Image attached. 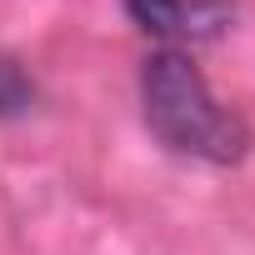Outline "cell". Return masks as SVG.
Here are the masks:
<instances>
[{
	"label": "cell",
	"instance_id": "cell-1",
	"mask_svg": "<svg viewBox=\"0 0 255 255\" xmlns=\"http://www.w3.org/2000/svg\"><path fill=\"white\" fill-rule=\"evenodd\" d=\"M140 95H145L150 130L165 145L200 160H235L245 150V125L215 105V95L205 90V75L180 50H155L145 60Z\"/></svg>",
	"mask_w": 255,
	"mask_h": 255
},
{
	"label": "cell",
	"instance_id": "cell-2",
	"mask_svg": "<svg viewBox=\"0 0 255 255\" xmlns=\"http://www.w3.org/2000/svg\"><path fill=\"white\" fill-rule=\"evenodd\" d=\"M125 10L155 35H215L225 20L215 0H125Z\"/></svg>",
	"mask_w": 255,
	"mask_h": 255
},
{
	"label": "cell",
	"instance_id": "cell-3",
	"mask_svg": "<svg viewBox=\"0 0 255 255\" xmlns=\"http://www.w3.org/2000/svg\"><path fill=\"white\" fill-rule=\"evenodd\" d=\"M20 105H30V85L10 60H0V115H15Z\"/></svg>",
	"mask_w": 255,
	"mask_h": 255
}]
</instances>
